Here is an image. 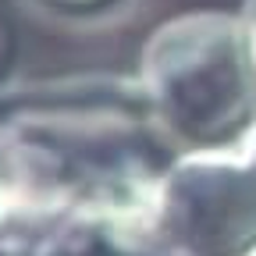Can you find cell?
<instances>
[{"instance_id":"6da1fadb","label":"cell","mask_w":256,"mask_h":256,"mask_svg":"<svg viewBox=\"0 0 256 256\" xmlns=\"http://www.w3.org/2000/svg\"><path fill=\"white\" fill-rule=\"evenodd\" d=\"M14 220L92 210H150L174 150L150 118L136 75H72L0 96Z\"/></svg>"},{"instance_id":"7a4b0ae2","label":"cell","mask_w":256,"mask_h":256,"mask_svg":"<svg viewBox=\"0 0 256 256\" xmlns=\"http://www.w3.org/2000/svg\"><path fill=\"white\" fill-rule=\"evenodd\" d=\"M132 75L174 153L232 150L256 128V68L238 11L196 8L156 22Z\"/></svg>"},{"instance_id":"3957f363","label":"cell","mask_w":256,"mask_h":256,"mask_svg":"<svg viewBox=\"0 0 256 256\" xmlns=\"http://www.w3.org/2000/svg\"><path fill=\"white\" fill-rule=\"evenodd\" d=\"M168 256H252L256 171L238 146L174 153L150 203Z\"/></svg>"},{"instance_id":"277c9868","label":"cell","mask_w":256,"mask_h":256,"mask_svg":"<svg viewBox=\"0 0 256 256\" xmlns=\"http://www.w3.org/2000/svg\"><path fill=\"white\" fill-rule=\"evenodd\" d=\"M40 256H168L150 210H72L40 232Z\"/></svg>"},{"instance_id":"5b68a950","label":"cell","mask_w":256,"mask_h":256,"mask_svg":"<svg viewBox=\"0 0 256 256\" xmlns=\"http://www.w3.org/2000/svg\"><path fill=\"white\" fill-rule=\"evenodd\" d=\"M40 232L25 220L0 224V256H40Z\"/></svg>"},{"instance_id":"8992f818","label":"cell","mask_w":256,"mask_h":256,"mask_svg":"<svg viewBox=\"0 0 256 256\" xmlns=\"http://www.w3.org/2000/svg\"><path fill=\"white\" fill-rule=\"evenodd\" d=\"M4 220H14V196H11V174H8L4 142H0V224Z\"/></svg>"},{"instance_id":"52a82bcc","label":"cell","mask_w":256,"mask_h":256,"mask_svg":"<svg viewBox=\"0 0 256 256\" xmlns=\"http://www.w3.org/2000/svg\"><path fill=\"white\" fill-rule=\"evenodd\" d=\"M43 4L54 11H68V14H89V11H100V8L114 4V0H43Z\"/></svg>"},{"instance_id":"ba28073f","label":"cell","mask_w":256,"mask_h":256,"mask_svg":"<svg viewBox=\"0 0 256 256\" xmlns=\"http://www.w3.org/2000/svg\"><path fill=\"white\" fill-rule=\"evenodd\" d=\"M238 18H242L246 40H249V54H252V68H256V0H242Z\"/></svg>"},{"instance_id":"9c48e42d","label":"cell","mask_w":256,"mask_h":256,"mask_svg":"<svg viewBox=\"0 0 256 256\" xmlns=\"http://www.w3.org/2000/svg\"><path fill=\"white\" fill-rule=\"evenodd\" d=\"M242 153H246V160H249V164H252V171H256V128H252V132L242 139V146H238Z\"/></svg>"},{"instance_id":"30bf717a","label":"cell","mask_w":256,"mask_h":256,"mask_svg":"<svg viewBox=\"0 0 256 256\" xmlns=\"http://www.w3.org/2000/svg\"><path fill=\"white\" fill-rule=\"evenodd\" d=\"M4 54H8V32H4V22H0V64H4Z\"/></svg>"},{"instance_id":"8fae6325","label":"cell","mask_w":256,"mask_h":256,"mask_svg":"<svg viewBox=\"0 0 256 256\" xmlns=\"http://www.w3.org/2000/svg\"><path fill=\"white\" fill-rule=\"evenodd\" d=\"M252 256H256V249H252Z\"/></svg>"}]
</instances>
